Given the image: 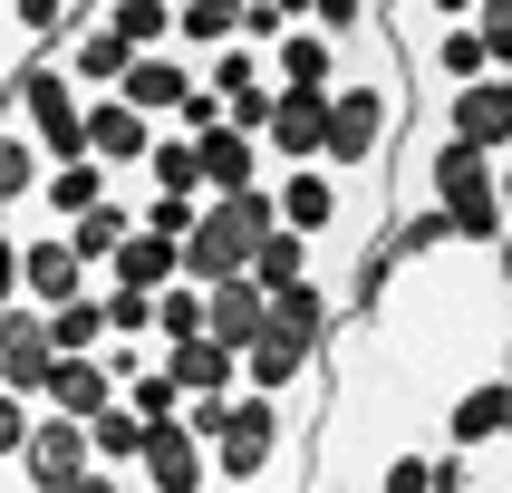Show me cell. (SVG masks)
<instances>
[{"label": "cell", "mask_w": 512, "mask_h": 493, "mask_svg": "<svg viewBox=\"0 0 512 493\" xmlns=\"http://www.w3.org/2000/svg\"><path fill=\"white\" fill-rule=\"evenodd\" d=\"M406 145V68L387 49V29L339 49V87H329V126H319V165L339 184H387Z\"/></svg>", "instance_id": "6da1fadb"}, {"label": "cell", "mask_w": 512, "mask_h": 493, "mask_svg": "<svg viewBox=\"0 0 512 493\" xmlns=\"http://www.w3.org/2000/svg\"><path fill=\"white\" fill-rule=\"evenodd\" d=\"M319 406V377L310 387H290V397H223V426L203 445V493H300L310 474V416Z\"/></svg>", "instance_id": "7a4b0ae2"}, {"label": "cell", "mask_w": 512, "mask_h": 493, "mask_svg": "<svg viewBox=\"0 0 512 493\" xmlns=\"http://www.w3.org/2000/svg\"><path fill=\"white\" fill-rule=\"evenodd\" d=\"M261 242H271V194H203V213H194V232H184V242H174V261H184V281H232V271H242V261L261 252Z\"/></svg>", "instance_id": "3957f363"}, {"label": "cell", "mask_w": 512, "mask_h": 493, "mask_svg": "<svg viewBox=\"0 0 512 493\" xmlns=\"http://www.w3.org/2000/svg\"><path fill=\"white\" fill-rule=\"evenodd\" d=\"M10 232H20V310H39L49 319L58 300H78V290H97L78 271V261H68V242H58L49 223H29V213H10Z\"/></svg>", "instance_id": "277c9868"}, {"label": "cell", "mask_w": 512, "mask_h": 493, "mask_svg": "<svg viewBox=\"0 0 512 493\" xmlns=\"http://www.w3.org/2000/svg\"><path fill=\"white\" fill-rule=\"evenodd\" d=\"M445 455H503V368L493 358H474V377H464V397H445Z\"/></svg>", "instance_id": "5b68a950"}, {"label": "cell", "mask_w": 512, "mask_h": 493, "mask_svg": "<svg viewBox=\"0 0 512 493\" xmlns=\"http://www.w3.org/2000/svg\"><path fill=\"white\" fill-rule=\"evenodd\" d=\"M126 493H203V435H184V416L145 426L136 464H126Z\"/></svg>", "instance_id": "8992f818"}, {"label": "cell", "mask_w": 512, "mask_h": 493, "mask_svg": "<svg viewBox=\"0 0 512 493\" xmlns=\"http://www.w3.org/2000/svg\"><path fill=\"white\" fill-rule=\"evenodd\" d=\"M107 97H126L145 126H165V116L194 97V58H174V49H136V58H126V78H116Z\"/></svg>", "instance_id": "52a82bcc"}, {"label": "cell", "mask_w": 512, "mask_h": 493, "mask_svg": "<svg viewBox=\"0 0 512 493\" xmlns=\"http://www.w3.org/2000/svg\"><path fill=\"white\" fill-rule=\"evenodd\" d=\"M49 368H58V358H49V319L10 300V310H0V387L39 406V387H49Z\"/></svg>", "instance_id": "ba28073f"}, {"label": "cell", "mask_w": 512, "mask_h": 493, "mask_svg": "<svg viewBox=\"0 0 512 493\" xmlns=\"http://www.w3.org/2000/svg\"><path fill=\"white\" fill-rule=\"evenodd\" d=\"M145 145H155V126H145L126 97H87V165H107L116 184L145 165Z\"/></svg>", "instance_id": "9c48e42d"}, {"label": "cell", "mask_w": 512, "mask_h": 493, "mask_svg": "<svg viewBox=\"0 0 512 493\" xmlns=\"http://www.w3.org/2000/svg\"><path fill=\"white\" fill-rule=\"evenodd\" d=\"M261 174H271L261 165V136H242V126H203L194 136V184L203 194H252Z\"/></svg>", "instance_id": "30bf717a"}, {"label": "cell", "mask_w": 512, "mask_h": 493, "mask_svg": "<svg viewBox=\"0 0 512 493\" xmlns=\"http://www.w3.org/2000/svg\"><path fill=\"white\" fill-rule=\"evenodd\" d=\"M116 194V174L107 165H87V155H78V165H49V174H39V194H29L20 203V213H29V223H78V213H87V203H107Z\"/></svg>", "instance_id": "8fae6325"}, {"label": "cell", "mask_w": 512, "mask_h": 493, "mask_svg": "<svg viewBox=\"0 0 512 493\" xmlns=\"http://www.w3.org/2000/svg\"><path fill=\"white\" fill-rule=\"evenodd\" d=\"M126 232H136V194L116 184L107 203H87L78 223H58V242H68V261H78L87 281H97V271H107V252H116V242H126Z\"/></svg>", "instance_id": "7c38bea8"}, {"label": "cell", "mask_w": 512, "mask_h": 493, "mask_svg": "<svg viewBox=\"0 0 512 493\" xmlns=\"http://www.w3.org/2000/svg\"><path fill=\"white\" fill-rule=\"evenodd\" d=\"M261 78H271V87H310V97H329V87H339V49H329L319 29H281V39L261 49Z\"/></svg>", "instance_id": "4fadbf2b"}, {"label": "cell", "mask_w": 512, "mask_h": 493, "mask_svg": "<svg viewBox=\"0 0 512 493\" xmlns=\"http://www.w3.org/2000/svg\"><path fill=\"white\" fill-rule=\"evenodd\" d=\"M261 319H271V300H261L242 271H232V281H203V339H213V348L242 358V348L261 339Z\"/></svg>", "instance_id": "5bb4252c"}, {"label": "cell", "mask_w": 512, "mask_h": 493, "mask_svg": "<svg viewBox=\"0 0 512 493\" xmlns=\"http://www.w3.org/2000/svg\"><path fill=\"white\" fill-rule=\"evenodd\" d=\"M155 368L174 377V397H232V387H242V358H232V348H213V339L155 348Z\"/></svg>", "instance_id": "9a60e30c"}, {"label": "cell", "mask_w": 512, "mask_h": 493, "mask_svg": "<svg viewBox=\"0 0 512 493\" xmlns=\"http://www.w3.org/2000/svg\"><path fill=\"white\" fill-rule=\"evenodd\" d=\"M329 368V358H310V348H290L261 329L252 348H242V397H290V387H310V377Z\"/></svg>", "instance_id": "2e32d148"}, {"label": "cell", "mask_w": 512, "mask_h": 493, "mask_svg": "<svg viewBox=\"0 0 512 493\" xmlns=\"http://www.w3.org/2000/svg\"><path fill=\"white\" fill-rule=\"evenodd\" d=\"M165 281H184V261H174V242H155V232H126L107 252V271H97V290H145V300Z\"/></svg>", "instance_id": "e0dca14e"}, {"label": "cell", "mask_w": 512, "mask_h": 493, "mask_svg": "<svg viewBox=\"0 0 512 493\" xmlns=\"http://www.w3.org/2000/svg\"><path fill=\"white\" fill-rule=\"evenodd\" d=\"M107 397H116L107 358H58V368H49V387H39V406H49V416H68V426H87V416H97Z\"/></svg>", "instance_id": "ac0fdd59"}, {"label": "cell", "mask_w": 512, "mask_h": 493, "mask_svg": "<svg viewBox=\"0 0 512 493\" xmlns=\"http://www.w3.org/2000/svg\"><path fill=\"white\" fill-rule=\"evenodd\" d=\"M136 194H194L203 203V184H194V136H174V126H155V145H145V165L126 174Z\"/></svg>", "instance_id": "d6986e66"}, {"label": "cell", "mask_w": 512, "mask_h": 493, "mask_svg": "<svg viewBox=\"0 0 512 493\" xmlns=\"http://www.w3.org/2000/svg\"><path fill=\"white\" fill-rule=\"evenodd\" d=\"M310 271H319V252L300 242V232H281V223H271V242H261L252 261H242V281H252L261 300H271V290H290V281H310Z\"/></svg>", "instance_id": "ffe728a7"}, {"label": "cell", "mask_w": 512, "mask_h": 493, "mask_svg": "<svg viewBox=\"0 0 512 493\" xmlns=\"http://www.w3.org/2000/svg\"><path fill=\"white\" fill-rule=\"evenodd\" d=\"M97 348H107V310H97V290L58 300V310H49V358H97Z\"/></svg>", "instance_id": "44dd1931"}, {"label": "cell", "mask_w": 512, "mask_h": 493, "mask_svg": "<svg viewBox=\"0 0 512 493\" xmlns=\"http://www.w3.org/2000/svg\"><path fill=\"white\" fill-rule=\"evenodd\" d=\"M136 445H145V426L126 416V397H107L97 416H87V464H107V474H126V464H136Z\"/></svg>", "instance_id": "7402d4cb"}, {"label": "cell", "mask_w": 512, "mask_h": 493, "mask_svg": "<svg viewBox=\"0 0 512 493\" xmlns=\"http://www.w3.org/2000/svg\"><path fill=\"white\" fill-rule=\"evenodd\" d=\"M39 174H49V165H39V145H29L20 126H10V107H0V213H20V203L39 194Z\"/></svg>", "instance_id": "603a6c76"}, {"label": "cell", "mask_w": 512, "mask_h": 493, "mask_svg": "<svg viewBox=\"0 0 512 493\" xmlns=\"http://www.w3.org/2000/svg\"><path fill=\"white\" fill-rule=\"evenodd\" d=\"M174 339H203V290L194 281H165V290H155V348H174Z\"/></svg>", "instance_id": "cb8c5ba5"}, {"label": "cell", "mask_w": 512, "mask_h": 493, "mask_svg": "<svg viewBox=\"0 0 512 493\" xmlns=\"http://www.w3.org/2000/svg\"><path fill=\"white\" fill-rule=\"evenodd\" d=\"M126 194H136V184H126ZM194 213H203L194 194H136V232H155V242H184Z\"/></svg>", "instance_id": "d4e9b609"}, {"label": "cell", "mask_w": 512, "mask_h": 493, "mask_svg": "<svg viewBox=\"0 0 512 493\" xmlns=\"http://www.w3.org/2000/svg\"><path fill=\"white\" fill-rule=\"evenodd\" d=\"M97 310H107V339H155V300L145 290H97Z\"/></svg>", "instance_id": "484cf974"}, {"label": "cell", "mask_w": 512, "mask_h": 493, "mask_svg": "<svg viewBox=\"0 0 512 493\" xmlns=\"http://www.w3.org/2000/svg\"><path fill=\"white\" fill-rule=\"evenodd\" d=\"M29 416H39V406H29V397H10V387H0V474L20 464V445H29Z\"/></svg>", "instance_id": "4316f807"}, {"label": "cell", "mask_w": 512, "mask_h": 493, "mask_svg": "<svg viewBox=\"0 0 512 493\" xmlns=\"http://www.w3.org/2000/svg\"><path fill=\"white\" fill-rule=\"evenodd\" d=\"M20 300V232H10V213H0V310Z\"/></svg>", "instance_id": "83f0119b"}, {"label": "cell", "mask_w": 512, "mask_h": 493, "mask_svg": "<svg viewBox=\"0 0 512 493\" xmlns=\"http://www.w3.org/2000/svg\"><path fill=\"white\" fill-rule=\"evenodd\" d=\"M68 493H126V474H107V464H87V474H78Z\"/></svg>", "instance_id": "f1b7e54d"}, {"label": "cell", "mask_w": 512, "mask_h": 493, "mask_svg": "<svg viewBox=\"0 0 512 493\" xmlns=\"http://www.w3.org/2000/svg\"><path fill=\"white\" fill-rule=\"evenodd\" d=\"M78 10H87V0H78Z\"/></svg>", "instance_id": "f546056e"}, {"label": "cell", "mask_w": 512, "mask_h": 493, "mask_svg": "<svg viewBox=\"0 0 512 493\" xmlns=\"http://www.w3.org/2000/svg\"><path fill=\"white\" fill-rule=\"evenodd\" d=\"M165 10H174V0H165Z\"/></svg>", "instance_id": "4dcf8cb0"}]
</instances>
